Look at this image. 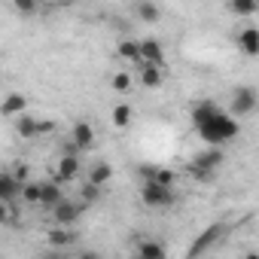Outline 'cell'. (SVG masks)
Listing matches in <instances>:
<instances>
[{"label":"cell","mask_w":259,"mask_h":259,"mask_svg":"<svg viewBox=\"0 0 259 259\" xmlns=\"http://www.w3.org/2000/svg\"><path fill=\"white\" fill-rule=\"evenodd\" d=\"M195 128H198L201 141L210 144V147H226V144H232V141L241 135L238 116H235V113H226V110H213V113H210L204 122H198Z\"/></svg>","instance_id":"6da1fadb"},{"label":"cell","mask_w":259,"mask_h":259,"mask_svg":"<svg viewBox=\"0 0 259 259\" xmlns=\"http://www.w3.org/2000/svg\"><path fill=\"white\" fill-rule=\"evenodd\" d=\"M223 162H226L223 147H210V144H207V150H204V153L192 156V162H189V174H192V177H198V180H210V177L220 171V165H223Z\"/></svg>","instance_id":"7a4b0ae2"},{"label":"cell","mask_w":259,"mask_h":259,"mask_svg":"<svg viewBox=\"0 0 259 259\" xmlns=\"http://www.w3.org/2000/svg\"><path fill=\"white\" fill-rule=\"evenodd\" d=\"M256 107H259V95H256V89H253V85H238V89L232 92L229 113H235L238 119H244V116L256 113Z\"/></svg>","instance_id":"3957f363"},{"label":"cell","mask_w":259,"mask_h":259,"mask_svg":"<svg viewBox=\"0 0 259 259\" xmlns=\"http://www.w3.org/2000/svg\"><path fill=\"white\" fill-rule=\"evenodd\" d=\"M141 201L147 207H171L174 204V186H162L156 180H144L141 186Z\"/></svg>","instance_id":"277c9868"},{"label":"cell","mask_w":259,"mask_h":259,"mask_svg":"<svg viewBox=\"0 0 259 259\" xmlns=\"http://www.w3.org/2000/svg\"><path fill=\"white\" fill-rule=\"evenodd\" d=\"M19 135L22 138H28V141H34V138H43V135H52L55 132V122H46V119H34L31 113H22V119H19Z\"/></svg>","instance_id":"5b68a950"},{"label":"cell","mask_w":259,"mask_h":259,"mask_svg":"<svg viewBox=\"0 0 259 259\" xmlns=\"http://www.w3.org/2000/svg\"><path fill=\"white\" fill-rule=\"evenodd\" d=\"M76 177H79V159H76V150H70V153H64V156L58 159L55 180H58V183H70V180H76Z\"/></svg>","instance_id":"8992f818"},{"label":"cell","mask_w":259,"mask_h":259,"mask_svg":"<svg viewBox=\"0 0 259 259\" xmlns=\"http://www.w3.org/2000/svg\"><path fill=\"white\" fill-rule=\"evenodd\" d=\"M141 64H156V67H165V49L159 40L147 37L141 40Z\"/></svg>","instance_id":"52a82bcc"},{"label":"cell","mask_w":259,"mask_h":259,"mask_svg":"<svg viewBox=\"0 0 259 259\" xmlns=\"http://www.w3.org/2000/svg\"><path fill=\"white\" fill-rule=\"evenodd\" d=\"M226 232H229V226H220V223H217V226H210V229H207V232H204L198 241H192V247L186 250V256H198V253H207V250H210V244H213L217 238H223Z\"/></svg>","instance_id":"ba28073f"},{"label":"cell","mask_w":259,"mask_h":259,"mask_svg":"<svg viewBox=\"0 0 259 259\" xmlns=\"http://www.w3.org/2000/svg\"><path fill=\"white\" fill-rule=\"evenodd\" d=\"M70 144L76 150H92V144H95V128L89 122H76L70 128Z\"/></svg>","instance_id":"9c48e42d"},{"label":"cell","mask_w":259,"mask_h":259,"mask_svg":"<svg viewBox=\"0 0 259 259\" xmlns=\"http://www.w3.org/2000/svg\"><path fill=\"white\" fill-rule=\"evenodd\" d=\"M79 213H82V204H73V201H61V204L52 210V217H55L58 226H73V223L79 220Z\"/></svg>","instance_id":"30bf717a"},{"label":"cell","mask_w":259,"mask_h":259,"mask_svg":"<svg viewBox=\"0 0 259 259\" xmlns=\"http://www.w3.org/2000/svg\"><path fill=\"white\" fill-rule=\"evenodd\" d=\"M238 49L247 55V58H256L259 55V28H244L238 34Z\"/></svg>","instance_id":"8fae6325"},{"label":"cell","mask_w":259,"mask_h":259,"mask_svg":"<svg viewBox=\"0 0 259 259\" xmlns=\"http://www.w3.org/2000/svg\"><path fill=\"white\" fill-rule=\"evenodd\" d=\"M22 180L13 174V171H4V174H0V198H4V201H13L16 195H22Z\"/></svg>","instance_id":"7c38bea8"},{"label":"cell","mask_w":259,"mask_h":259,"mask_svg":"<svg viewBox=\"0 0 259 259\" xmlns=\"http://www.w3.org/2000/svg\"><path fill=\"white\" fill-rule=\"evenodd\" d=\"M25 110H28V98L19 95V92H10V95L4 98V104H0V113H4V116H19V113H25Z\"/></svg>","instance_id":"4fadbf2b"},{"label":"cell","mask_w":259,"mask_h":259,"mask_svg":"<svg viewBox=\"0 0 259 259\" xmlns=\"http://www.w3.org/2000/svg\"><path fill=\"white\" fill-rule=\"evenodd\" d=\"M141 177L144 180H156L162 186H174L177 183V174L171 168H141Z\"/></svg>","instance_id":"5bb4252c"},{"label":"cell","mask_w":259,"mask_h":259,"mask_svg":"<svg viewBox=\"0 0 259 259\" xmlns=\"http://www.w3.org/2000/svg\"><path fill=\"white\" fill-rule=\"evenodd\" d=\"M64 198H61V186H58V180H46L43 183V207H49V210H55L58 204H61Z\"/></svg>","instance_id":"9a60e30c"},{"label":"cell","mask_w":259,"mask_h":259,"mask_svg":"<svg viewBox=\"0 0 259 259\" xmlns=\"http://www.w3.org/2000/svg\"><path fill=\"white\" fill-rule=\"evenodd\" d=\"M116 55H119V58H125V61L141 64V40H119Z\"/></svg>","instance_id":"2e32d148"},{"label":"cell","mask_w":259,"mask_h":259,"mask_svg":"<svg viewBox=\"0 0 259 259\" xmlns=\"http://www.w3.org/2000/svg\"><path fill=\"white\" fill-rule=\"evenodd\" d=\"M141 85H144V89H159V85H162V67H156V64H141Z\"/></svg>","instance_id":"e0dca14e"},{"label":"cell","mask_w":259,"mask_h":259,"mask_svg":"<svg viewBox=\"0 0 259 259\" xmlns=\"http://www.w3.org/2000/svg\"><path fill=\"white\" fill-rule=\"evenodd\" d=\"M138 256H144V259H165L168 250H165V244H159V241H141V244H138Z\"/></svg>","instance_id":"ac0fdd59"},{"label":"cell","mask_w":259,"mask_h":259,"mask_svg":"<svg viewBox=\"0 0 259 259\" xmlns=\"http://www.w3.org/2000/svg\"><path fill=\"white\" fill-rule=\"evenodd\" d=\"M89 180H92V183H98V186H107V183L113 180V168H110L107 162H95V168H92Z\"/></svg>","instance_id":"d6986e66"},{"label":"cell","mask_w":259,"mask_h":259,"mask_svg":"<svg viewBox=\"0 0 259 259\" xmlns=\"http://www.w3.org/2000/svg\"><path fill=\"white\" fill-rule=\"evenodd\" d=\"M229 10L235 16H256L259 13V0H229Z\"/></svg>","instance_id":"ffe728a7"},{"label":"cell","mask_w":259,"mask_h":259,"mask_svg":"<svg viewBox=\"0 0 259 259\" xmlns=\"http://www.w3.org/2000/svg\"><path fill=\"white\" fill-rule=\"evenodd\" d=\"M138 19L141 22H159L162 13H159V7L153 4V0H141V4H138Z\"/></svg>","instance_id":"44dd1931"},{"label":"cell","mask_w":259,"mask_h":259,"mask_svg":"<svg viewBox=\"0 0 259 259\" xmlns=\"http://www.w3.org/2000/svg\"><path fill=\"white\" fill-rule=\"evenodd\" d=\"M73 238H76V235H73L70 229H64V226H58V229L49 232V244H52V247H67V244H73Z\"/></svg>","instance_id":"7402d4cb"},{"label":"cell","mask_w":259,"mask_h":259,"mask_svg":"<svg viewBox=\"0 0 259 259\" xmlns=\"http://www.w3.org/2000/svg\"><path fill=\"white\" fill-rule=\"evenodd\" d=\"M113 125L116 128H128V125H132V107H128V104H116L113 107Z\"/></svg>","instance_id":"603a6c76"},{"label":"cell","mask_w":259,"mask_h":259,"mask_svg":"<svg viewBox=\"0 0 259 259\" xmlns=\"http://www.w3.org/2000/svg\"><path fill=\"white\" fill-rule=\"evenodd\" d=\"M22 198H25L28 204H40V201H43V183H31V180H28V183L22 186Z\"/></svg>","instance_id":"cb8c5ba5"},{"label":"cell","mask_w":259,"mask_h":259,"mask_svg":"<svg viewBox=\"0 0 259 259\" xmlns=\"http://www.w3.org/2000/svg\"><path fill=\"white\" fill-rule=\"evenodd\" d=\"M113 92L128 95V92H132V76H128V73H116L113 76Z\"/></svg>","instance_id":"d4e9b609"},{"label":"cell","mask_w":259,"mask_h":259,"mask_svg":"<svg viewBox=\"0 0 259 259\" xmlns=\"http://www.w3.org/2000/svg\"><path fill=\"white\" fill-rule=\"evenodd\" d=\"M13 4H16V10L22 16H34L37 13V0H13Z\"/></svg>","instance_id":"484cf974"},{"label":"cell","mask_w":259,"mask_h":259,"mask_svg":"<svg viewBox=\"0 0 259 259\" xmlns=\"http://www.w3.org/2000/svg\"><path fill=\"white\" fill-rule=\"evenodd\" d=\"M13 174H16V177H19L22 183H28V174H31V171H28V165H19V168H16Z\"/></svg>","instance_id":"4316f807"},{"label":"cell","mask_w":259,"mask_h":259,"mask_svg":"<svg viewBox=\"0 0 259 259\" xmlns=\"http://www.w3.org/2000/svg\"><path fill=\"white\" fill-rule=\"evenodd\" d=\"M55 4H67V0H55Z\"/></svg>","instance_id":"83f0119b"}]
</instances>
